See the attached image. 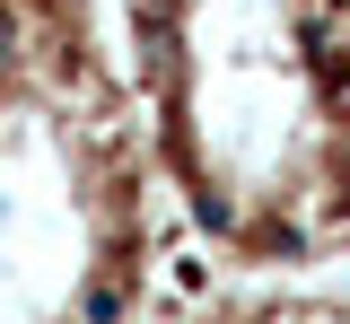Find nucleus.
Segmentation results:
<instances>
[{
  "label": "nucleus",
  "instance_id": "f03ea898",
  "mask_svg": "<svg viewBox=\"0 0 350 324\" xmlns=\"http://www.w3.org/2000/svg\"><path fill=\"white\" fill-rule=\"evenodd\" d=\"M9 79H18V9L0 0V88H9Z\"/></svg>",
  "mask_w": 350,
  "mask_h": 324
},
{
  "label": "nucleus",
  "instance_id": "f257e3e1",
  "mask_svg": "<svg viewBox=\"0 0 350 324\" xmlns=\"http://www.w3.org/2000/svg\"><path fill=\"white\" fill-rule=\"evenodd\" d=\"M88 324H123V280H114V272L88 289Z\"/></svg>",
  "mask_w": 350,
  "mask_h": 324
}]
</instances>
